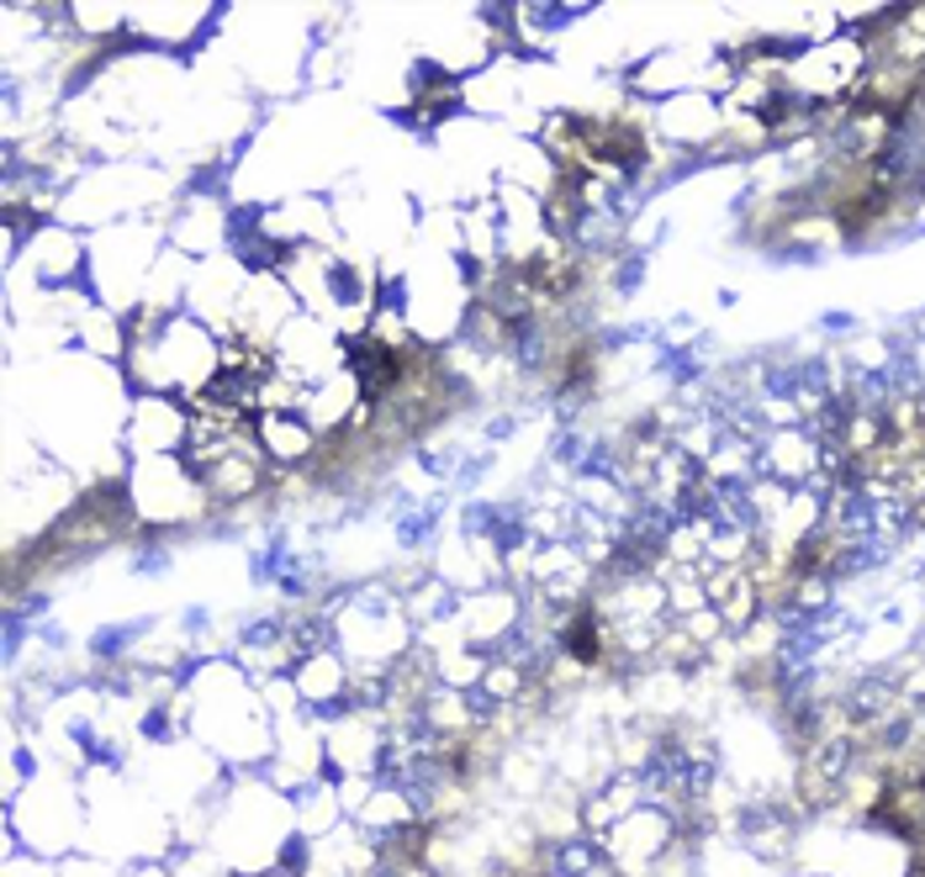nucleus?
Masks as SVG:
<instances>
[{
    "label": "nucleus",
    "mask_w": 925,
    "mask_h": 877,
    "mask_svg": "<svg viewBox=\"0 0 925 877\" xmlns=\"http://www.w3.org/2000/svg\"><path fill=\"white\" fill-rule=\"evenodd\" d=\"M841 708H846V719L873 724V719L883 714V708H888V682H883V677L852 682V687H846V703H841Z\"/></svg>",
    "instance_id": "nucleus-1"
},
{
    "label": "nucleus",
    "mask_w": 925,
    "mask_h": 877,
    "mask_svg": "<svg viewBox=\"0 0 925 877\" xmlns=\"http://www.w3.org/2000/svg\"><path fill=\"white\" fill-rule=\"evenodd\" d=\"M846 762H852V740H831V746H825V762H820V772H825V777H841V772H846Z\"/></svg>",
    "instance_id": "nucleus-2"
}]
</instances>
